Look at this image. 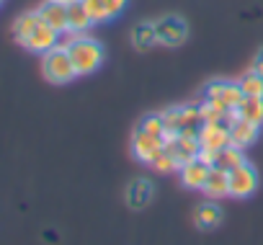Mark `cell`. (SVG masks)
Returning a JSON list of instances; mask_svg holds the SVG:
<instances>
[{
  "instance_id": "1",
  "label": "cell",
  "mask_w": 263,
  "mask_h": 245,
  "mask_svg": "<svg viewBox=\"0 0 263 245\" xmlns=\"http://www.w3.org/2000/svg\"><path fill=\"white\" fill-rule=\"evenodd\" d=\"M65 47L70 52V60H72L78 75H90L103 65V57H106L103 47H101V42H96L88 34H70V42Z\"/></svg>"
},
{
  "instance_id": "2",
  "label": "cell",
  "mask_w": 263,
  "mask_h": 245,
  "mask_svg": "<svg viewBox=\"0 0 263 245\" xmlns=\"http://www.w3.org/2000/svg\"><path fill=\"white\" fill-rule=\"evenodd\" d=\"M163 114V124H165V137L168 135H191L196 137L204 119H201V111L199 106L194 103H183V106H171Z\"/></svg>"
},
{
  "instance_id": "3",
  "label": "cell",
  "mask_w": 263,
  "mask_h": 245,
  "mask_svg": "<svg viewBox=\"0 0 263 245\" xmlns=\"http://www.w3.org/2000/svg\"><path fill=\"white\" fill-rule=\"evenodd\" d=\"M42 72L54 85H65V83H72L78 78L75 65H72L70 52H67L65 44H60V47L49 49L47 54H42Z\"/></svg>"
},
{
  "instance_id": "4",
  "label": "cell",
  "mask_w": 263,
  "mask_h": 245,
  "mask_svg": "<svg viewBox=\"0 0 263 245\" xmlns=\"http://www.w3.org/2000/svg\"><path fill=\"white\" fill-rule=\"evenodd\" d=\"M242 98H245V93H242L240 83H235V80H212L204 88V101H209L217 108L230 111V114L237 111V106H240Z\"/></svg>"
},
{
  "instance_id": "5",
  "label": "cell",
  "mask_w": 263,
  "mask_h": 245,
  "mask_svg": "<svg viewBox=\"0 0 263 245\" xmlns=\"http://www.w3.org/2000/svg\"><path fill=\"white\" fill-rule=\"evenodd\" d=\"M163 153H165V137L135 129V135H132V155H135V160L153 165Z\"/></svg>"
},
{
  "instance_id": "6",
  "label": "cell",
  "mask_w": 263,
  "mask_h": 245,
  "mask_svg": "<svg viewBox=\"0 0 263 245\" xmlns=\"http://www.w3.org/2000/svg\"><path fill=\"white\" fill-rule=\"evenodd\" d=\"M155 31H158V44L163 47H181L189 39V24L181 16H160L155 21Z\"/></svg>"
},
{
  "instance_id": "7",
  "label": "cell",
  "mask_w": 263,
  "mask_h": 245,
  "mask_svg": "<svg viewBox=\"0 0 263 245\" xmlns=\"http://www.w3.org/2000/svg\"><path fill=\"white\" fill-rule=\"evenodd\" d=\"M258 191V171L245 160L242 165L230 171V196L235 199H248Z\"/></svg>"
},
{
  "instance_id": "8",
  "label": "cell",
  "mask_w": 263,
  "mask_h": 245,
  "mask_svg": "<svg viewBox=\"0 0 263 245\" xmlns=\"http://www.w3.org/2000/svg\"><path fill=\"white\" fill-rule=\"evenodd\" d=\"M165 150L178 160V165L199 158L201 153V145H199V137H191V135H168L165 137Z\"/></svg>"
},
{
  "instance_id": "9",
  "label": "cell",
  "mask_w": 263,
  "mask_h": 245,
  "mask_svg": "<svg viewBox=\"0 0 263 245\" xmlns=\"http://www.w3.org/2000/svg\"><path fill=\"white\" fill-rule=\"evenodd\" d=\"M21 47H26L29 52H36V54H47L49 49L60 47V31H54L49 24L42 21V24L29 34V39H26Z\"/></svg>"
},
{
  "instance_id": "10",
  "label": "cell",
  "mask_w": 263,
  "mask_h": 245,
  "mask_svg": "<svg viewBox=\"0 0 263 245\" xmlns=\"http://www.w3.org/2000/svg\"><path fill=\"white\" fill-rule=\"evenodd\" d=\"M199 145L206 153H219L230 145V124H201L199 129Z\"/></svg>"
},
{
  "instance_id": "11",
  "label": "cell",
  "mask_w": 263,
  "mask_h": 245,
  "mask_svg": "<svg viewBox=\"0 0 263 245\" xmlns=\"http://www.w3.org/2000/svg\"><path fill=\"white\" fill-rule=\"evenodd\" d=\"M209 171H212L209 163H204L201 158H194V160H189V163L181 165V171H178L181 173V183L186 189H191V191H204V183L209 178Z\"/></svg>"
},
{
  "instance_id": "12",
  "label": "cell",
  "mask_w": 263,
  "mask_h": 245,
  "mask_svg": "<svg viewBox=\"0 0 263 245\" xmlns=\"http://www.w3.org/2000/svg\"><path fill=\"white\" fill-rule=\"evenodd\" d=\"M153 196H155V183L150 181V178H135L129 186H126V206L129 209H145L150 201H153Z\"/></svg>"
},
{
  "instance_id": "13",
  "label": "cell",
  "mask_w": 263,
  "mask_h": 245,
  "mask_svg": "<svg viewBox=\"0 0 263 245\" xmlns=\"http://www.w3.org/2000/svg\"><path fill=\"white\" fill-rule=\"evenodd\" d=\"M258 132H260L258 124H253V121H245V119H240V116L235 114V119L230 121V145H235V147H240V150H248L250 145H255Z\"/></svg>"
},
{
  "instance_id": "14",
  "label": "cell",
  "mask_w": 263,
  "mask_h": 245,
  "mask_svg": "<svg viewBox=\"0 0 263 245\" xmlns=\"http://www.w3.org/2000/svg\"><path fill=\"white\" fill-rule=\"evenodd\" d=\"M39 16L54 31L67 34V3H60V0H44V3L39 6Z\"/></svg>"
},
{
  "instance_id": "15",
  "label": "cell",
  "mask_w": 263,
  "mask_h": 245,
  "mask_svg": "<svg viewBox=\"0 0 263 245\" xmlns=\"http://www.w3.org/2000/svg\"><path fill=\"white\" fill-rule=\"evenodd\" d=\"M93 26L83 0H75V3H67V34H85Z\"/></svg>"
},
{
  "instance_id": "16",
  "label": "cell",
  "mask_w": 263,
  "mask_h": 245,
  "mask_svg": "<svg viewBox=\"0 0 263 245\" xmlns=\"http://www.w3.org/2000/svg\"><path fill=\"white\" fill-rule=\"evenodd\" d=\"M129 42L135 49H150L158 44V31H155V21H140L129 34Z\"/></svg>"
},
{
  "instance_id": "17",
  "label": "cell",
  "mask_w": 263,
  "mask_h": 245,
  "mask_svg": "<svg viewBox=\"0 0 263 245\" xmlns=\"http://www.w3.org/2000/svg\"><path fill=\"white\" fill-rule=\"evenodd\" d=\"M219 222H222V209H219V204L204 201V204L196 206V212H194V224H196L199 230H214V227H219Z\"/></svg>"
},
{
  "instance_id": "18",
  "label": "cell",
  "mask_w": 263,
  "mask_h": 245,
  "mask_svg": "<svg viewBox=\"0 0 263 245\" xmlns=\"http://www.w3.org/2000/svg\"><path fill=\"white\" fill-rule=\"evenodd\" d=\"M204 194L212 196V199L230 196V173L222 171V168H212V171H209V178H206V183H204Z\"/></svg>"
},
{
  "instance_id": "19",
  "label": "cell",
  "mask_w": 263,
  "mask_h": 245,
  "mask_svg": "<svg viewBox=\"0 0 263 245\" xmlns=\"http://www.w3.org/2000/svg\"><path fill=\"white\" fill-rule=\"evenodd\" d=\"M240 119H245V121H253V124H263V98H258V96H245L242 101H240V106H237V111H235Z\"/></svg>"
},
{
  "instance_id": "20",
  "label": "cell",
  "mask_w": 263,
  "mask_h": 245,
  "mask_svg": "<svg viewBox=\"0 0 263 245\" xmlns=\"http://www.w3.org/2000/svg\"><path fill=\"white\" fill-rule=\"evenodd\" d=\"M42 24V16H39V11H29V13H21L16 21H13V39L18 42V44H24L26 39H29V34L36 29Z\"/></svg>"
},
{
  "instance_id": "21",
  "label": "cell",
  "mask_w": 263,
  "mask_h": 245,
  "mask_svg": "<svg viewBox=\"0 0 263 245\" xmlns=\"http://www.w3.org/2000/svg\"><path fill=\"white\" fill-rule=\"evenodd\" d=\"M242 163H245V150H240V147H235V145H227L224 150L217 153L212 168H222V171L230 173L232 168H237V165H242Z\"/></svg>"
},
{
  "instance_id": "22",
  "label": "cell",
  "mask_w": 263,
  "mask_h": 245,
  "mask_svg": "<svg viewBox=\"0 0 263 245\" xmlns=\"http://www.w3.org/2000/svg\"><path fill=\"white\" fill-rule=\"evenodd\" d=\"M199 111H201L204 124H230V121L235 119V114L222 111V108H217V106L209 103V101H201V103H199Z\"/></svg>"
},
{
  "instance_id": "23",
  "label": "cell",
  "mask_w": 263,
  "mask_h": 245,
  "mask_svg": "<svg viewBox=\"0 0 263 245\" xmlns=\"http://www.w3.org/2000/svg\"><path fill=\"white\" fill-rule=\"evenodd\" d=\"M237 83H240V88H242V93H245V96H258V98H263V75H258V72L248 70Z\"/></svg>"
},
{
  "instance_id": "24",
  "label": "cell",
  "mask_w": 263,
  "mask_h": 245,
  "mask_svg": "<svg viewBox=\"0 0 263 245\" xmlns=\"http://www.w3.org/2000/svg\"><path fill=\"white\" fill-rule=\"evenodd\" d=\"M140 132H150V135H160L165 137V124H163V114H147L142 116V121L137 124Z\"/></svg>"
},
{
  "instance_id": "25",
  "label": "cell",
  "mask_w": 263,
  "mask_h": 245,
  "mask_svg": "<svg viewBox=\"0 0 263 245\" xmlns=\"http://www.w3.org/2000/svg\"><path fill=\"white\" fill-rule=\"evenodd\" d=\"M83 6H85L93 24H108L111 21V16H108V11H106V6L101 3V0H83Z\"/></svg>"
},
{
  "instance_id": "26",
  "label": "cell",
  "mask_w": 263,
  "mask_h": 245,
  "mask_svg": "<svg viewBox=\"0 0 263 245\" xmlns=\"http://www.w3.org/2000/svg\"><path fill=\"white\" fill-rule=\"evenodd\" d=\"M153 168H155L158 173H176V171H181L178 160H176V158H173L168 150H165V153H163V155H160L155 163H153Z\"/></svg>"
},
{
  "instance_id": "27",
  "label": "cell",
  "mask_w": 263,
  "mask_h": 245,
  "mask_svg": "<svg viewBox=\"0 0 263 245\" xmlns=\"http://www.w3.org/2000/svg\"><path fill=\"white\" fill-rule=\"evenodd\" d=\"M101 3L106 6V11H108V16H111V21H114L116 16L124 13V8L129 6V0H101Z\"/></svg>"
},
{
  "instance_id": "28",
  "label": "cell",
  "mask_w": 263,
  "mask_h": 245,
  "mask_svg": "<svg viewBox=\"0 0 263 245\" xmlns=\"http://www.w3.org/2000/svg\"><path fill=\"white\" fill-rule=\"evenodd\" d=\"M250 70H253V72H258V75H263V49H258V52H255Z\"/></svg>"
},
{
  "instance_id": "29",
  "label": "cell",
  "mask_w": 263,
  "mask_h": 245,
  "mask_svg": "<svg viewBox=\"0 0 263 245\" xmlns=\"http://www.w3.org/2000/svg\"><path fill=\"white\" fill-rule=\"evenodd\" d=\"M60 3H75V0H60Z\"/></svg>"
},
{
  "instance_id": "30",
  "label": "cell",
  "mask_w": 263,
  "mask_h": 245,
  "mask_svg": "<svg viewBox=\"0 0 263 245\" xmlns=\"http://www.w3.org/2000/svg\"><path fill=\"white\" fill-rule=\"evenodd\" d=\"M3 3H6V0H0V6H3Z\"/></svg>"
}]
</instances>
